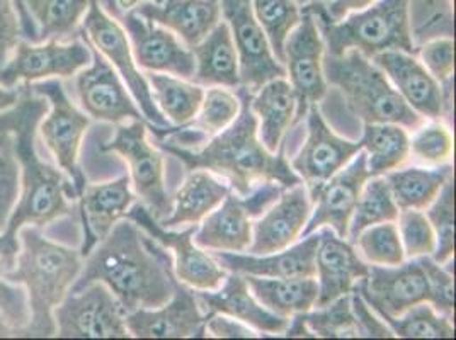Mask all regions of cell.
<instances>
[{"instance_id": "cell-1", "label": "cell", "mask_w": 456, "mask_h": 340, "mask_svg": "<svg viewBox=\"0 0 456 340\" xmlns=\"http://www.w3.org/2000/svg\"><path fill=\"white\" fill-rule=\"evenodd\" d=\"M48 111V102L22 89L18 104L0 113V125L12 138V150L20 164V194L7 225L0 233V267L14 264L22 227H46L70 213V201L78 199L74 184L63 170L50 166L37 150V130Z\"/></svg>"}, {"instance_id": "cell-2", "label": "cell", "mask_w": 456, "mask_h": 340, "mask_svg": "<svg viewBox=\"0 0 456 340\" xmlns=\"http://www.w3.org/2000/svg\"><path fill=\"white\" fill-rule=\"evenodd\" d=\"M89 283L106 284L130 313L169 302L179 281L174 276L171 254L125 218L84 257L72 289Z\"/></svg>"}, {"instance_id": "cell-3", "label": "cell", "mask_w": 456, "mask_h": 340, "mask_svg": "<svg viewBox=\"0 0 456 340\" xmlns=\"http://www.w3.org/2000/svg\"><path fill=\"white\" fill-rule=\"evenodd\" d=\"M240 113L224 132L211 136L205 145L183 149L167 142H159L162 150L181 160L186 169L208 170L222 177L230 190L246 196L263 182H278L285 188L300 184V177L286 160L283 145L276 153L266 150L257 134V121L250 109V93L237 87Z\"/></svg>"}, {"instance_id": "cell-4", "label": "cell", "mask_w": 456, "mask_h": 340, "mask_svg": "<svg viewBox=\"0 0 456 340\" xmlns=\"http://www.w3.org/2000/svg\"><path fill=\"white\" fill-rule=\"evenodd\" d=\"M14 264L2 271L11 283L26 291L29 321L20 337H55L53 312L77 281L84 257L80 250L50 240L39 227H22Z\"/></svg>"}, {"instance_id": "cell-5", "label": "cell", "mask_w": 456, "mask_h": 340, "mask_svg": "<svg viewBox=\"0 0 456 340\" xmlns=\"http://www.w3.org/2000/svg\"><path fill=\"white\" fill-rule=\"evenodd\" d=\"M305 9L315 16L325 53L329 55H342L347 50H358L368 58L392 50L416 53L411 0H379L341 20H329L321 4H312Z\"/></svg>"}, {"instance_id": "cell-6", "label": "cell", "mask_w": 456, "mask_h": 340, "mask_svg": "<svg viewBox=\"0 0 456 340\" xmlns=\"http://www.w3.org/2000/svg\"><path fill=\"white\" fill-rule=\"evenodd\" d=\"M322 67L327 85L339 91L351 113L362 123H394L414 132L426 121L405 104L387 76L362 52L323 53Z\"/></svg>"}, {"instance_id": "cell-7", "label": "cell", "mask_w": 456, "mask_h": 340, "mask_svg": "<svg viewBox=\"0 0 456 340\" xmlns=\"http://www.w3.org/2000/svg\"><path fill=\"white\" fill-rule=\"evenodd\" d=\"M80 35L102 57L106 58L118 76L123 78L130 94L134 95L143 114L147 126L169 130V121L159 111L153 102L151 85L145 74L140 72L134 63V52L128 35L119 20L111 16L101 4V0H91L89 11L80 24Z\"/></svg>"}, {"instance_id": "cell-8", "label": "cell", "mask_w": 456, "mask_h": 340, "mask_svg": "<svg viewBox=\"0 0 456 340\" xmlns=\"http://www.w3.org/2000/svg\"><path fill=\"white\" fill-rule=\"evenodd\" d=\"M31 93L48 102V111L38 126L43 143L80 196L87 181L78 166V155L91 119L70 101L60 80H43L31 87Z\"/></svg>"}, {"instance_id": "cell-9", "label": "cell", "mask_w": 456, "mask_h": 340, "mask_svg": "<svg viewBox=\"0 0 456 340\" xmlns=\"http://www.w3.org/2000/svg\"><path fill=\"white\" fill-rule=\"evenodd\" d=\"M126 312L111 289L89 283L70 289L53 312L55 336L65 339H126Z\"/></svg>"}, {"instance_id": "cell-10", "label": "cell", "mask_w": 456, "mask_h": 340, "mask_svg": "<svg viewBox=\"0 0 456 340\" xmlns=\"http://www.w3.org/2000/svg\"><path fill=\"white\" fill-rule=\"evenodd\" d=\"M101 149L118 153L128 164L134 194L159 222L169 216L172 199L166 190L164 155L147 140V121L119 123L113 138Z\"/></svg>"}, {"instance_id": "cell-11", "label": "cell", "mask_w": 456, "mask_h": 340, "mask_svg": "<svg viewBox=\"0 0 456 340\" xmlns=\"http://www.w3.org/2000/svg\"><path fill=\"white\" fill-rule=\"evenodd\" d=\"M126 218L151 235L157 244L171 250L172 269L179 283L190 286L194 291H213L224 283L228 271L192 240L198 225H190L181 231L164 228L143 203H134Z\"/></svg>"}, {"instance_id": "cell-12", "label": "cell", "mask_w": 456, "mask_h": 340, "mask_svg": "<svg viewBox=\"0 0 456 340\" xmlns=\"http://www.w3.org/2000/svg\"><path fill=\"white\" fill-rule=\"evenodd\" d=\"M93 61V50L84 39L41 41L20 39L18 48L0 69V84L16 87L37 80L77 76Z\"/></svg>"}, {"instance_id": "cell-13", "label": "cell", "mask_w": 456, "mask_h": 340, "mask_svg": "<svg viewBox=\"0 0 456 340\" xmlns=\"http://www.w3.org/2000/svg\"><path fill=\"white\" fill-rule=\"evenodd\" d=\"M283 52V67L286 76L289 77L288 82L297 95L295 123H298L310 106L322 101L329 89L322 67L325 45L315 16L308 9H302V20L288 35Z\"/></svg>"}, {"instance_id": "cell-14", "label": "cell", "mask_w": 456, "mask_h": 340, "mask_svg": "<svg viewBox=\"0 0 456 340\" xmlns=\"http://www.w3.org/2000/svg\"><path fill=\"white\" fill-rule=\"evenodd\" d=\"M222 20L232 33L239 55L240 87L256 93L269 80L286 77L285 67L276 60L261 24L252 11V0H218Z\"/></svg>"}, {"instance_id": "cell-15", "label": "cell", "mask_w": 456, "mask_h": 340, "mask_svg": "<svg viewBox=\"0 0 456 340\" xmlns=\"http://www.w3.org/2000/svg\"><path fill=\"white\" fill-rule=\"evenodd\" d=\"M305 117L306 138L304 147L295 155L289 166L300 177L312 198L325 181L346 167L354 155L362 151V143L346 140L332 132L319 109V104L310 106Z\"/></svg>"}, {"instance_id": "cell-16", "label": "cell", "mask_w": 456, "mask_h": 340, "mask_svg": "<svg viewBox=\"0 0 456 340\" xmlns=\"http://www.w3.org/2000/svg\"><path fill=\"white\" fill-rule=\"evenodd\" d=\"M354 291L380 317H399L418 303H429V284L419 259L399 265H370Z\"/></svg>"}, {"instance_id": "cell-17", "label": "cell", "mask_w": 456, "mask_h": 340, "mask_svg": "<svg viewBox=\"0 0 456 340\" xmlns=\"http://www.w3.org/2000/svg\"><path fill=\"white\" fill-rule=\"evenodd\" d=\"M119 22L128 35L138 69L192 80V52L167 28L140 16L134 11L123 14Z\"/></svg>"}, {"instance_id": "cell-18", "label": "cell", "mask_w": 456, "mask_h": 340, "mask_svg": "<svg viewBox=\"0 0 456 340\" xmlns=\"http://www.w3.org/2000/svg\"><path fill=\"white\" fill-rule=\"evenodd\" d=\"M130 337L136 339H192L207 337V313L194 289L177 283L171 300L159 308H140L126 313Z\"/></svg>"}, {"instance_id": "cell-19", "label": "cell", "mask_w": 456, "mask_h": 340, "mask_svg": "<svg viewBox=\"0 0 456 340\" xmlns=\"http://www.w3.org/2000/svg\"><path fill=\"white\" fill-rule=\"evenodd\" d=\"M91 65L82 69L76 78L77 95L84 113L97 121H106L113 125L126 123L132 119L145 121L123 78L118 76L111 63L95 48L91 46Z\"/></svg>"}, {"instance_id": "cell-20", "label": "cell", "mask_w": 456, "mask_h": 340, "mask_svg": "<svg viewBox=\"0 0 456 340\" xmlns=\"http://www.w3.org/2000/svg\"><path fill=\"white\" fill-rule=\"evenodd\" d=\"M370 177L366 153L358 151L346 167L325 181L310 198L314 206L302 237L321 228H330L336 235L346 239L360 192Z\"/></svg>"}, {"instance_id": "cell-21", "label": "cell", "mask_w": 456, "mask_h": 340, "mask_svg": "<svg viewBox=\"0 0 456 340\" xmlns=\"http://www.w3.org/2000/svg\"><path fill=\"white\" fill-rule=\"evenodd\" d=\"M312 215V199L304 182L286 188L281 196L252 222V242L248 254L266 255L293 246L302 239Z\"/></svg>"}, {"instance_id": "cell-22", "label": "cell", "mask_w": 456, "mask_h": 340, "mask_svg": "<svg viewBox=\"0 0 456 340\" xmlns=\"http://www.w3.org/2000/svg\"><path fill=\"white\" fill-rule=\"evenodd\" d=\"M321 240L315 254V281L319 296L315 308L349 295L356 283L366 278L370 265L362 259L347 239L336 235L330 228H321Z\"/></svg>"}, {"instance_id": "cell-23", "label": "cell", "mask_w": 456, "mask_h": 340, "mask_svg": "<svg viewBox=\"0 0 456 340\" xmlns=\"http://www.w3.org/2000/svg\"><path fill=\"white\" fill-rule=\"evenodd\" d=\"M390 80L405 104L424 119H439L444 116V99L441 85L435 80L414 53L381 52L371 58Z\"/></svg>"}, {"instance_id": "cell-24", "label": "cell", "mask_w": 456, "mask_h": 340, "mask_svg": "<svg viewBox=\"0 0 456 340\" xmlns=\"http://www.w3.org/2000/svg\"><path fill=\"white\" fill-rule=\"evenodd\" d=\"M196 298L207 315L224 313L263 336H281L289 321L257 302L244 274L239 272H227L224 283L213 291H196Z\"/></svg>"}, {"instance_id": "cell-25", "label": "cell", "mask_w": 456, "mask_h": 340, "mask_svg": "<svg viewBox=\"0 0 456 340\" xmlns=\"http://www.w3.org/2000/svg\"><path fill=\"white\" fill-rule=\"evenodd\" d=\"M78 199L84 228V244L80 247V254L86 257L118 222L126 218L128 211L134 206V194L130 175L86 186Z\"/></svg>"}, {"instance_id": "cell-26", "label": "cell", "mask_w": 456, "mask_h": 340, "mask_svg": "<svg viewBox=\"0 0 456 340\" xmlns=\"http://www.w3.org/2000/svg\"><path fill=\"white\" fill-rule=\"evenodd\" d=\"M321 231H314L293 246L266 255L213 252L216 263L228 272L259 278H315V254Z\"/></svg>"}, {"instance_id": "cell-27", "label": "cell", "mask_w": 456, "mask_h": 340, "mask_svg": "<svg viewBox=\"0 0 456 340\" xmlns=\"http://www.w3.org/2000/svg\"><path fill=\"white\" fill-rule=\"evenodd\" d=\"M192 48L222 20L218 0H147L132 9Z\"/></svg>"}, {"instance_id": "cell-28", "label": "cell", "mask_w": 456, "mask_h": 340, "mask_svg": "<svg viewBox=\"0 0 456 340\" xmlns=\"http://www.w3.org/2000/svg\"><path fill=\"white\" fill-rule=\"evenodd\" d=\"M194 244L211 252L248 254L252 242V215L246 199L230 190L222 205L213 209L196 228Z\"/></svg>"}, {"instance_id": "cell-29", "label": "cell", "mask_w": 456, "mask_h": 340, "mask_svg": "<svg viewBox=\"0 0 456 340\" xmlns=\"http://www.w3.org/2000/svg\"><path fill=\"white\" fill-rule=\"evenodd\" d=\"M22 36L31 43L69 41L80 33L91 0H16Z\"/></svg>"}, {"instance_id": "cell-30", "label": "cell", "mask_w": 456, "mask_h": 340, "mask_svg": "<svg viewBox=\"0 0 456 340\" xmlns=\"http://www.w3.org/2000/svg\"><path fill=\"white\" fill-rule=\"evenodd\" d=\"M250 109L257 121L261 143L267 151L276 153L297 117V95L286 77L273 78L250 93Z\"/></svg>"}, {"instance_id": "cell-31", "label": "cell", "mask_w": 456, "mask_h": 340, "mask_svg": "<svg viewBox=\"0 0 456 340\" xmlns=\"http://www.w3.org/2000/svg\"><path fill=\"white\" fill-rule=\"evenodd\" d=\"M194 84L201 87H240L239 55L227 22L222 20L192 48Z\"/></svg>"}, {"instance_id": "cell-32", "label": "cell", "mask_w": 456, "mask_h": 340, "mask_svg": "<svg viewBox=\"0 0 456 340\" xmlns=\"http://www.w3.org/2000/svg\"><path fill=\"white\" fill-rule=\"evenodd\" d=\"M230 186L208 170H190L188 177L172 198L169 216L159 223L164 228L200 225L227 198Z\"/></svg>"}, {"instance_id": "cell-33", "label": "cell", "mask_w": 456, "mask_h": 340, "mask_svg": "<svg viewBox=\"0 0 456 340\" xmlns=\"http://www.w3.org/2000/svg\"><path fill=\"white\" fill-rule=\"evenodd\" d=\"M244 278L256 300L280 317L289 319L315 308L319 296L315 278Z\"/></svg>"}, {"instance_id": "cell-34", "label": "cell", "mask_w": 456, "mask_h": 340, "mask_svg": "<svg viewBox=\"0 0 456 340\" xmlns=\"http://www.w3.org/2000/svg\"><path fill=\"white\" fill-rule=\"evenodd\" d=\"M383 177L387 179L399 209L424 211L436 199L444 184L453 179V166L444 164L437 167H400Z\"/></svg>"}, {"instance_id": "cell-35", "label": "cell", "mask_w": 456, "mask_h": 340, "mask_svg": "<svg viewBox=\"0 0 456 340\" xmlns=\"http://www.w3.org/2000/svg\"><path fill=\"white\" fill-rule=\"evenodd\" d=\"M407 132L394 123H364L360 143L371 177L400 169L411 158Z\"/></svg>"}, {"instance_id": "cell-36", "label": "cell", "mask_w": 456, "mask_h": 340, "mask_svg": "<svg viewBox=\"0 0 456 340\" xmlns=\"http://www.w3.org/2000/svg\"><path fill=\"white\" fill-rule=\"evenodd\" d=\"M153 102L172 126H183L196 116L205 89L191 80H184L169 74L147 72Z\"/></svg>"}, {"instance_id": "cell-37", "label": "cell", "mask_w": 456, "mask_h": 340, "mask_svg": "<svg viewBox=\"0 0 456 340\" xmlns=\"http://www.w3.org/2000/svg\"><path fill=\"white\" fill-rule=\"evenodd\" d=\"M399 211L387 179L383 175L370 177L360 192L346 239L351 244H354L356 237L364 228L387 223V222H397Z\"/></svg>"}, {"instance_id": "cell-38", "label": "cell", "mask_w": 456, "mask_h": 340, "mask_svg": "<svg viewBox=\"0 0 456 340\" xmlns=\"http://www.w3.org/2000/svg\"><path fill=\"white\" fill-rule=\"evenodd\" d=\"M394 337L403 339H453L452 317L436 312L428 302L418 303L399 317H383Z\"/></svg>"}, {"instance_id": "cell-39", "label": "cell", "mask_w": 456, "mask_h": 340, "mask_svg": "<svg viewBox=\"0 0 456 340\" xmlns=\"http://www.w3.org/2000/svg\"><path fill=\"white\" fill-rule=\"evenodd\" d=\"M252 11L266 35L274 57L283 65L285 41L302 20V5L295 0H252Z\"/></svg>"}, {"instance_id": "cell-40", "label": "cell", "mask_w": 456, "mask_h": 340, "mask_svg": "<svg viewBox=\"0 0 456 340\" xmlns=\"http://www.w3.org/2000/svg\"><path fill=\"white\" fill-rule=\"evenodd\" d=\"M298 319L312 337L325 339H344V337H362L360 327L354 319L351 306V293L334 300L317 310L298 313Z\"/></svg>"}, {"instance_id": "cell-41", "label": "cell", "mask_w": 456, "mask_h": 340, "mask_svg": "<svg viewBox=\"0 0 456 340\" xmlns=\"http://www.w3.org/2000/svg\"><path fill=\"white\" fill-rule=\"evenodd\" d=\"M240 113V97L227 87H208L201 106L190 123L183 125L192 132L211 138L228 128Z\"/></svg>"}, {"instance_id": "cell-42", "label": "cell", "mask_w": 456, "mask_h": 340, "mask_svg": "<svg viewBox=\"0 0 456 340\" xmlns=\"http://www.w3.org/2000/svg\"><path fill=\"white\" fill-rule=\"evenodd\" d=\"M436 235V250L431 255L439 264H448L455 254V186L453 179L439 190L436 199L424 209Z\"/></svg>"}, {"instance_id": "cell-43", "label": "cell", "mask_w": 456, "mask_h": 340, "mask_svg": "<svg viewBox=\"0 0 456 340\" xmlns=\"http://www.w3.org/2000/svg\"><path fill=\"white\" fill-rule=\"evenodd\" d=\"M353 246L368 265H399L405 261L395 222L364 228Z\"/></svg>"}, {"instance_id": "cell-44", "label": "cell", "mask_w": 456, "mask_h": 340, "mask_svg": "<svg viewBox=\"0 0 456 340\" xmlns=\"http://www.w3.org/2000/svg\"><path fill=\"white\" fill-rule=\"evenodd\" d=\"M409 150L422 166L437 167L450 164L453 157V134L439 119H429L422 123L414 134L409 136Z\"/></svg>"}, {"instance_id": "cell-45", "label": "cell", "mask_w": 456, "mask_h": 340, "mask_svg": "<svg viewBox=\"0 0 456 340\" xmlns=\"http://www.w3.org/2000/svg\"><path fill=\"white\" fill-rule=\"evenodd\" d=\"M395 223L405 259H419L435 254L436 235L424 211L400 209Z\"/></svg>"}, {"instance_id": "cell-46", "label": "cell", "mask_w": 456, "mask_h": 340, "mask_svg": "<svg viewBox=\"0 0 456 340\" xmlns=\"http://www.w3.org/2000/svg\"><path fill=\"white\" fill-rule=\"evenodd\" d=\"M429 284V304L446 317L453 315L455 310V287L453 274L444 264L436 263L431 255L419 257Z\"/></svg>"}, {"instance_id": "cell-47", "label": "cell", "mask_w": 456, "mask_h": 340, "mask_svg": "<svg viewBox=\"0 0 456 340\" xmlns=\"http://www.w3.org/2000/svg\"><path fill=\"white\" fill-rule=\"evenodd\" d=\"M419 61L424 69L435 77L437 84L448 85L453 84L455 69V43L452 38H436L428 41L419 50Z\"/></svg>"}, {"instance_id": "cell-48", "label": "cell", "mask_w": 456, "mask_h": 340, "mask_svg": "<svg viewBox=\"0 0 456 340\" xmlns=\"http://www.w3.org/2000/svg\"><path fill=\"white\" fill-rule=\"evenodd\" d=\"M20 194V164L12 143L0 149V233L18 201Z\"/></svg>"}, {"instance_id": "cell-49", "label": "cell", "mask_w": 456, "mask_h": 340, "mask_svg": "<svg viewBox=\"0 0 456 340\" xmlns=\"http://www.w3.org/2000/svg\"><path fill=\"white\" fill-rule=\"evenodd\" d=\"M22 38V22L16 0H0V69L14 53Z\"/></svg>"}, {"instance_id": "cell-50", "label": "cell", "mask_w": 456, "mask_h": 340, "mask_svg": "<svg viewBox=\"0 0 456 340\" xmlns=\"http://www.w3.org/2000/svg\"><path fill=\"white\" fill-rule=\"evenodd\" d=\"M0 310L5 313L9 321L20 330L29 321V308L26 291L20 284L11 283L4 278L2 267H0Z\"/></svg>"}, {"instance_id": "cell-51", "label": "cell", "mask_w": 456, "mask_h": 340, "mask_svg": "<svg viewBox=\"0 0 456 340\" xmlns=\"http://www.w3.org/2000/svg\"><path fill=\"white\" fill-rule=\"evenodd\" d=\"M351 306L362 337H394L388 325L366 304L358 291H351Z\"/></svg>"}, {"instance_id": "cell-52", "label": "cell", "mask_w": 456, "mask_h": 340, "mask_svg": "<svg viewBox=\"0 0 456 340\" xmlns=\"http://www.w3.org/2000/svg\"><path fill=\"white\" fill-rule=\"evenodd\" d=\"M205 328H207V337L209 336L216 339H254L261 336L246 323L235 320L224 313L207 315Z\"/></svg>"}, {"instance_id": "cell-53", "label": "cell", "mask_w": 456, "mask_h": 340, "mask_svg": "<svg viewBox=\"0 0 456 340\" xmlns=\"http://www.w3.org/2000/svg\"><path fill=\"white\" fill-rule=\"evenodd\" d=\"M379 0H329L322 5V11L325 16L330 20H341L351 14V12H358L370 5H373Z\"/></svg>"}, {"instance_id": "cell-54", "label": "cell", "mask_w": 456, "mask_h": 340, "mask_svg": "<svg viewBox=\"0 0 456 340\" xmlns=\"http://www.w3.org/2000/svg\"><path fill=\"white\" fill-rule=\"evenodd\" d=\"M22 94V89H14V87H5L0 84V113H5L12 109Z\"/></svg>"}, {"instance_id": "cell-55", "label": "cell", "mask_w": 456, "mask_h": 340, "mask_svg": "<svg viewBox=\"0 0 456 340\" xmlns=\"http://www.w3.org/2000/svg\"><path fill=\"white\" fill-rule=\"evenodd\" d=\"M142 2H147V0H113L110 14L114 16L116 20H119L123 14H126L128 11H132L136 5H140Z\"/></svg>"}, {"instance_id": "cell-56", "label": "cell", "mask_w": 456, "mask_h": 340, "mask_svg": "<svg viewBox=\"0 0 456 340\" xmlns=\"http://www.w3.org/2000/svg\"><path fill=\"white\" fill-rule=\"evenodd\" d=\"M4 337H20V328H16L0 310V339Z\"/></svg>"}, {"instance_id": "cell-57", "label": "cell", "mask_w": 456, "mask_h": 340, "mask_svg": "<svg viewBox=\"0 0 456 340\" xmlns=\"http://www.w3.org/2000/svg\"><path fill=\"white\" fill-rule=\"evenodd\" d=\"M11 143H12L11 134L5 132V130L2 128V125H0V149H2V147H7V145H11Z\"/></svg>"}, {"instance_id": "cell-58", "label": "cell", "mask_w": 456, "mask_h": 340, "mask_svg": "<svg viewBox=\"0 0 456 340\" xmlns=\"http://www.w3.org/2000/svg\"><path fill=\"white\" fill-rule=\"evenodd\" d=\"M298 5H302V7H306V5H312V4H325V2H329V0H295Z\"/></svg>"}, {"instance_id": "cell-59", "label": "cell", "mask_w": 456, "mask_h": 340, "mask_svg": "<svg viewBox=\"0 0 456 340\" xmlns=\"http://www.w3.org/2000/svg\"><path fill=\"white\" fill-rule=\"evenodd\" d=\"M101 4H102V7L110 12V9H111V4H113V0H101Z\"/></svg>"}, {"instance_id": "cell-60", "label": "cell", "mask_w": 456, "mask_h": 340, "mask_svg": "<svg viewBox=\"0 0 456 340\" xmlns=\"http://www.w3.org/2000/svg\"><path fill=\"white\" fill-rule=\"evenodd\" d=\"M435 2H436V0H426L428 5H435Z\"/></svg>"}]
</instances>
